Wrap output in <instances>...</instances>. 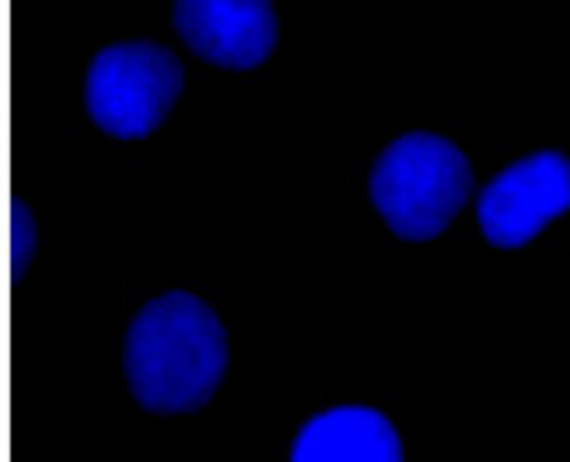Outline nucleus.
I'll return each instance as SVG.
<instances>
[{
	"label": "nucleus",
	"mask_w": 570,
	"mask_h": 462,
	"mask_svg": "<svg viewBox=\"0 0 570 462\" xmlns=\"http://www.w3.org/2000/svg\"><path fill=\"white\" fill-rule=\"evenodd\" d=\"M183 95V63L158 42L106 46L88 67L85 109L91 124L116 140L151 137Z\"/></svg>",
	"instance_id": "nucleus-3"
},
{
	"label": "nucleus",
	"mask_w": 570,
	"mask_h": 462,
	"mask_svg": "<svg viewBox=\"0 0 570 462\" xmlns=\"http://www.w3.org/2000/svg\"><path fill=\"white\" fill-rule=\"evenodd\" d=\"M171 14L183 42L214 67L249 70L277 46V14L266 0H179Z\"/></svg>",
	"instance_id": "nucleus-5"
},
{
	"label": "nucleus",
	"mask_w": 570,
	"mask_h": 462,
	"mask_svg": "<svg viewBox=\"0 0 570 462\" xmlns=\"http://www.w3.org/2000/svg\"><path fill=\"white\" fill-rule=\"evenodd\" d=\"M291 462H403V442L385 413L333 406L297 431Z\"/></svg>",
	"instance_id": "nucleus-6"
},
{
	"label": "nucleus",
	"mask_w": 570,
	"mask_h": 462,
	"mask_svg": "<svg viewBox=\"0 0 570 462\" xmlns=\"http://www.w3.org/2000/svg\"><path fill=\"white\" fill-rule=\"evenodd\" d=\"M32 256H36V222H32L29 207L14 200V207H11V274H14V281L24 277Z\"/></svg>",
	"instance_id": "nucleus-7"
},
{
	"label": "nucleus",
	"mask_w": 570,
	"mask_h": 462,
	"mask_svg": "<svg viewBox=\"0 0 570 462\" xmlns=\"http://www.w3.org/2000/svg\"><path fill=\"white\" fill-rule=\"evenodd\" d=\"M473 193V168L452 140L406 134L371 168V204L406 242H431L455 222Z\"/></svg>",
	"instance_id": "nucleus-2"
},
{
	"label": "nucleus",
	"mask_w": 570,
	"mask_h": 462,
	"mask_svg": "<svg viewBox=\"0 0 570 462\" xmlns=\"http://www.w3.org/2000/svg\"><path fill=\"white\" fill-rule=\"evenodd\" d=\"M228 372L225 326L189 291L147 302L127 330L122 375L134 400L151 413L200 410Z\"/></svg>",
	"instance_id": "nucleus-1"
},
{
	"label": "nucleus",
	"mask_w": 570,
	"mask_h": 462,
	"mask_svg": "<svg viewBox=\"0 0 570 462\" xmlns=\"http://www.w3.org/2000/svg\"><path fill=\"white\" fill-rule=\"evenodd\" d=\"M570 210V158L560 151H535L508 165L483 186L476 217L490 246L522 249Z\"/></svg>",
	"instance_id": "nucleus-4"
}]
</instances>
